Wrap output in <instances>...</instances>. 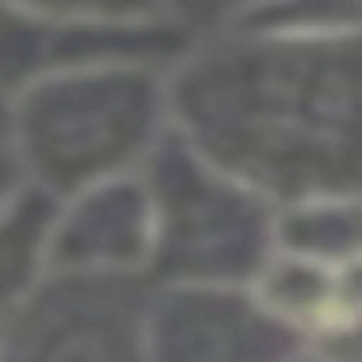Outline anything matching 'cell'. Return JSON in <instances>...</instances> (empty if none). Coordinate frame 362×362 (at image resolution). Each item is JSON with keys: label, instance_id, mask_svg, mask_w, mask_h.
<instances>
[{"label": "cell", "instance_id": "obj_1", "mask_svg": "<svg viewBox=\"0 0 362 362\" xmlns=\"http://www.w3.org/2000/svg\"><path fill=\"white\" fill-rule=\"evenodd\" d=\"M175 115L201 153L269 188L362 179V39L235 26L179 56Z\"/></svg>", "mask_w": 362, "mask_h": 362}, {"label": "cell", "instance_id": "obj_2", "mask_svg": "<svg viewBox=\"0 0 362 362\" xmlns=\"http://www.w3.org/2000/svg\"><path fill=\"white\" fill-rule=\"evenodd\" d=\"M162 98L158 64L60 73L18 94L9 132L43 188H94L153 141Z\"/></svg>", "mask_w": 362, "mask_h": 362}, {"label": "cell", "instance_id": "obj_3", "mask_svg": "<svg viewBox=\"0 0 362 362\" xmlns=\"http://www.w3.org/2000/svg\"><path fill=\"white\" fill-rule=\"evenodd\" d=\"M141 311L119 277L64 273L39 286L0 341V362H141Z\"/></svg>", "mask_w": 362, "mask_h": 362}, {"label": "cell", "instance_id": "obj_4", "mask_svg": "<svg viewBox=\"0 0 362 362\" xmlns=\"http://www.w3.org/2000/svg\"><path fill=\"white\" fill-rule=\"evenodd\" d=\"M166 188L162 201H153L162 226L158 243L179 269L175 277H226L235 256H247L243 239H256V218H247V201L214 188V179L205 175L209 166L197 158H166L162 162Z\"/></svg>", "mask_w": 362, "mask_h": 362}, {"label": "cell", "instance_id": "obj_5", "mask_svg": "<svg viewBox=\"0 0 362 362\" xmlns=\"http://www.w3.org/2000/svg\"><path fill=\"white\" fill-rule=\"evenodd\" d=\"M153 247V201L128 184H98L77 201L73 218L56 226L52 252L69 273L124 277V269Z\"/></svg>", "mask_w": 362, "mask_h": 362}, {"label": "cell", "instance_id": "obj_6", "mask_svg": "<svg viewBox=\"0 0 362 362\" xmlns=\"http://www.w3.org/2000/svg\"><path fill=\"white\" fill-rule=\"evenodd\" d=\"M243 303L235 298H214V294H188L170 303L153 332V349L162 362H269L273 349H252L235 341H264L273 337L264 320L239 311Z\"/></svg>", "mask_w": 362, "mask_h": 362}, {"label": "cell", "instance_id": "obj_7", "mask_svg": "<svg viewBox=\"0 0 362 362\" xmlns=\"http://www.w3.org/2000/svg\"><path fill=\"white\" fill-rule=\"evenodd\" d=\"M52 239L56 218L43 192H22L0 205V303H18L35 286L43 256L52 260Z\"/></svg>", "mask_w": 362, "mask_h": 362}, {"label": "cell", "instance_id": "obj_8", "mask_svg": "<svg viewBox=\"0 0 362 362\" xmlns=\"http://www.w3.org/2000/svg\"><path fill=\"white\" fill-rule=\"evenodd\" d=\"M243 26L303 30V35H341L362 39V0H277Z\"/></svg>", "mask_w": 362, "mask_h": 362}, {"label": "cell", "instance_id": "obj_9", "mask_svg": "<svg viewBox=\"0 0 362 362\" xmlns=\"http://www.w3.org/2000/svg\"><path fill=\"white\" fill-rule=\"evenodd\" d=\"M5 5L52 22H158V0H5ZM170 22V18H166Z\"/></svg>", "mask_w": 362, "mask_h": 362}, {"label": "cell", "instance_id": "obj_10", "mask_svg": "<svg viewBox=\"0 0 362 362\" xmlns=\"http://www.w3.org/2000/svg\"><path fill=\"white\" fill-rule=\"evenodd\" d=\"M158 5L179 30H188L192 39H205V35L235 30V26L252 22L256 13L277 5V0H158Z\"/></svg>", "mask_w": 362, "mask_h": 362}, {"label": "cell", "instance_id": "obj_11", "mask_svg": "<svg viewBox=\"0 0 362 362\" xmlns=\"http://www.w3.org/2000/svg\"><path fill=\"white\" fill-rule=\"evenodd\" d=\"M13 184H18V175H13V158L0 149V205L9 201V188H13Z\"/></svg>", "mask_w": 362, "mask_h": 362}, {"label": "cell", "instance_id": "obj_12", "mask_svg": "<svg viewBox=\"0 0 362 362\" xmlns=\"http://www.w3.org/2000/svg\"><path fill=\"white\" fill-rule=\"evenodd\" d=\"M9 111H13V103H9L5 94H0V132H5V128H9Z\"/></svg>", "mask_w": 362, "mask_h": 362}, {"label": "cell", "instance_id": "obj_13", "mask_svg": "<svg viewBox=\"0 0 362 362\" xmlns=\"http://www.w3.org/2000/svg\"><path fill=\"white\" fill-rule=\"evenodd\" d=\"M0 341H5V332H0Z\"/></svg>", "mask_w": 362, "mask_h": 362}]
</instances>
